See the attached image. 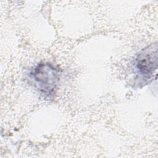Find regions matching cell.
I'll use <instances>...</instances> for the list:
<instances>
[{"label": "cell", "instance_id": "6da1fadb", "mask_svg": "<svg viewBox=\"0 0 158 158\" xmlns=\"http://www.w3.org/2000/svg\"><path fill=\"white\" fill-rule=\"evenodd\" d=\"M60 77V70L50 63H40L30 72L35 87L45 98H51L56 93Z\"/></svg>", "mask_w": 158, "mask_h": 158}, {"label": "cell", "instance_id": "7a4b0ae2", "mask_svg": "<svg viewBox=\"0 0 158 158\" xmlns=\"http://www.w3.org/2000/svg\"><path fill=\"white\" fill-rule=\"evenodd\" d=\"M133 67L140 80L138 84H146L152 78L157 67V44L154 43L143 49L136 57Z\"/></svg>", "mask_w": 158, "mask_h": 158}]
</instances>
